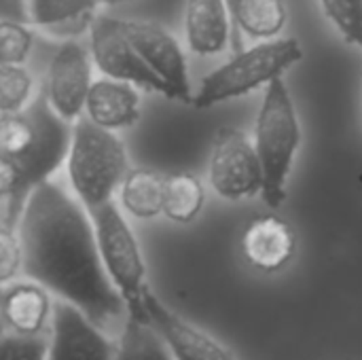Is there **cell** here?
<instances>
[{"label": "cell", "instance_id": "1", "mask_svg": "<svg viewBox=\"0 0 362 360\" xmlns=\"http://www.w3.org/2000/svg\"><path fill=\"white\" fill-rule=\"evenodd\" d=\"M17 233L21 272L30 280L81 308L102 329L127 314L125 299L104 267L93 223L57 185L47 180L32 191Z\"/></svg>", "mask_w": 362, "mask_h": 360}, {"label": "cell", "instance_id": "2", "mask_svg": "<svg viewBox=\"0 0 362 360\" xmlns=\"http://www.w3.org/2000/svg\"><path fill=\"white\" fill-rule=\"evenodd\" d=\"M32 121V142L19 157L0 155V191L4 199L2 227L17 229L32 191L47 182V178L62 166L70 153L72 132L66 121L49 102L47 91L38 93L25 106Z\"/></svg>", "mask_w": 362, "mask_h": 360}, {"label": "cell", "instance_id": "3", "mask_svg": "<svg viewBox=\"0 0 362 360\" xmlns=\"http://www.w3.org/2000/svg\"><path fill=\"white\" fill-rule=\"evenodd\" d=\"M68 172L72 189L89 210L112 202L115 189L127 174V155L123 142L89 117H78L68 153Z\"/></svg>", "mask_w": 362, "mask_h": 360}, {"label": "cell", "instance_id": "4", "mask_svg": "<svg viewBox=\"0 0 362 360\" xmlns=\"http://www.w3.org/2000/svg\"><path fill=\"white\" fill-rule=\"evenodd\" d=\"M301 140L297 112L291 93L278 76L265 89V98L257 119L255 146L263 168V202L280 208L286 199V178Z\"/></svg>", "mask_w": 362, "mask_h": 360}, {"label": "cell", "instance_id": "5", "mask_svg": "<svg viewBox=\"0 0 362 360\" xmlns=\"http://www.w3.org/2000/svg\"><path fill=\"white\" fill-rule=\"evenodd\" d=\"M303 49L295 38H276L235 53L227 64L216 68L202 81L199 93L193 98L197 108L244 95L261 85H269L286 68L301 62Z\"/></svg>", "mask_w": 362, "mask_h": 360}, {"label": "cell", "instance_id": "6", "mask_svg": "<svg viewBox=\"0 0 362 360\" xmlns=\"http://www.w3.org/2000/svg\"><path fill=\"white\" fill-rule=\"evenodd\" d=\"M89 214L95 227V238L104 267L117 291L123 295L127 314L136 318H146V267L136 236L132 233L129 225L125 223L123 214L112 202L89 210Z\"/></svg>", "mask_w": 362, "mask_h": 360}, {"label": "cell", "instance_id": "7", "mask_svg": "<svg viewBox=\"0 0 362 360\" xmlns=\"http://www.w3.org/2000/svg\"><path fill=\"white\" fill-rule=\"evenodd\" d=\"M91 55L95 66L110 79L138 85L142 89L170 98L168 85L151 70L132 45L125 21L100 15L91 21Z\"/></svg>", "mask_w": 362, "mask_h": 360}, {"label": "cell", "instance_id": "8", "mask_svg": "<svg viewBox=\"0 0 362 360\" xmlns=\"http://www.w3.org/2000/svg\"><path fill=\"white\" fill-rule=\"evenodd\" d=\"M210 185L225 199H244L263 191L257 146L238 129H223L210 159Z\"/></svg>", "mask_w": 362, "mask_h": 360}, {"label": "cell", "instance_id": "9", "mask_svg": "<svg viewBox=\"0 0 362 360\" xmlns=\"http://www.w3.org/2000/svg\"><path fill=\"white\" fill-rule=\"evenodd\" d=\"M115 350L104 329L81 308L64 299L55 301L47 360H115Z\"/></svg>", "mask_w": 362, "mask_h": 360}, {"label": "cell", "instance_id": "10", "mask_svg": "<svg viewBox=\"0 0 362 360\" xmlns=\"http://www.w3.org/2000/svg\"><path fill=\"white\" fill-rule=\"evenodd\" d=\"M91 89V62L81 42H64L51 59L47 98L51 106L66 119L76 121L85 108Z\"/></svg>", "mask_w": 362, "mask_h": 360}, {"label": "cell", "instance_id": "11", "mask_svg": "<svg viewBox=\"0 0 362 360\" xmlns=\"http://www.w3.org/2000/svg\"><path fill=\"white\" fill-rule=\"evenodd\" d=\"M144 312L176 360H235L223 344L170 310L151 289L144 295Z\"/></svg>", "mask_w": 362, "mask_h": 360}, {"label": "cell", "instance_id": "12", "mask_svg": "<svg viewBox=\"0 0 362 360\" xmlns=\"http://www.w3.org/2000/svg\"><path fill=\"white\" fill-rule=\"evenodd\" d=\"M125 30L132 45L142 55V59L168 85L170 98L189 102L191 89H189L187 64L174 36H170L165 30L157 25L136 23V21H125Z\"/></svg>", "mask_w": 362, "mask_h": 360}, {"label": "cell", "instance_id": "13", "mask_svg": "<svg viewBox=\"0 0 362 360\" xmlns=\"http://www.w3.org/2000/svg\"><path fill=\"white\" fill-rule=\"evenodd\" d=\"M295 248L297 238L293 227L274 214L255 219L246 227L242 238V250L246 261L255 269L265 274H274L286 267L295 257Z\"/></svg>", "mask_w": 362, "mask_h": 360}, {"label": "cell", "instance_id": "14", "mask_svg": "<svg viewBox=\"0 0 362 360\" xmlns=\"http://www.w3.org/2000/svg\"><path fill=\"white\" fill-rule=\"evenodd\" d=\"M53 306L49 291L34 280L8 282L2 289V318L11 333L42 335L53 318Z\"/></svg>", "mask_w": 362, "mask_h": 360}, {"label": "cell", "instance_id": "15", "mask_svg": "<svg viewBox=\"0 0 362 360\" xmlns=\"http://www.w3.org/2000/svg\"><path fill=\"white\" fill-rule=\"evenodd\" d=\"M138 102L140 98L132 83L108 76L91 83L85 110L93 123L106 129H121L138 121Z\"/></svg>", "mask_w": 362, "mask_h": 360}, {"label": "cell", "instance_id": "16", "mask_svg": "<svg viewBox=\"0 0 362 360\" xmlns=\"http://www.w3.org/2000/svg\"><path fill=\"white\" fill-rule=\"evenodd\" d=\"M229 4L227 0H187V38L199 55H214L229 42Z\"/></svg>", "mask_w": 362, "mask_h": 360}, {"label": "cell", "instance_id": "17", "mask_svg": "<svg viewBox=\"0 0 362 360\" xmlns=\"http://www.w3.org/2000/svg\"><path fill=\"white\" fill-rule=\"evenodd\" d=\"M115 360H176V356L148 318L125 314Z\"/></svg>", "mask_w": 362, "mask_h": 360}, {"label": "cell", "instance_id": "18", "mask_svg": "<svg viewBox=\"0 0 362 360\" xmlns=\"http://www.w3.org/2000/svg\"><path fill=\"white\" fill-rule=\"evenodd\" d=\"M229 11L233 30H242L255 38H272L280 34L286 23L282 0H233Z\"/></svg>", "mask_w": 362, "mask_h": 360}, {"label": "cell", "instance_id": "19", "mask_svg": "<svg viewBox=\"0 0 362 360\" xmlns=\"http://www.w3.org/2000/svg\"><path fill=\"white\" fill-rule=\"evenodd\" d=\"M165 180L153 170H132L121 182V204L136 219H153L163 212Z\"/></svg>", "mask_w": 362, "mask_h": 360}, {"label": "cell", "instance_id": "20", "mask_svg": "<svg viewBox=\"0 0 362 360\" xmlns=\"http://www.w3.org/2000/svg\"><path fill=\"white\" fill-rule=\"evenodd\" d=\"M204 187L193 174H176L165 180L163 214L176 223H191L204 208Z\"/></svg>", "mask_w": 362, "mask_h": 360}, {"label": "cell", "instance_id": "21", "mask_svg": "<svg viewBox=\"0 0 362 360\" xmlns=\"http://www.w3.org/2000/svg\"><path fill=\"white\" fill-rule=\"evenodd\" d=\"M100 0H28L30 21L36 25H59L91 13Z\"/></svg>", "mask_w": 362, "mask_h": 360}, {"label": "cell", "instance_id": "22", "mask_svg": "<svg viewBox=\"0 0 362 360\" xmlns=\"http://www.w3.org/2000/svg\"><path fill=\"white\" fill-rule=\"evenodd\" d=\"M32 91V76L21 64H2L0 68V108L4 112H19L25 108Z\"/></svg>", "mask_w": 362, "mask_h": 360}, {"label": "cell", "instance_id": "23", "mask_svg": "<svg viewBox=\"0 0 362 360\" xmlns=\"http://www.w3.org/2000/svg\"><path fill=\"white\" fill-rule=\"evenodd\" d=\"M344 38L362 49V0H318Z\"/></svg>", "mask_w": 362, "mask_h": 360}, {"label": "cell", "instance_id": "24", "mask_svg": "<svg viewBox=\"0 0 362 360\" xmlns=\"http://www.w3.org/2000/svg\"><path fill=\"white\" fill-rule=\"evenodd\" d=\"M32 142V121L23 110L4 112L0 125V153L4 157H19Z\"/></svg>", "mask_w": 362, "mask_h": 360}, {"label": "cell", "instance_id": "25", "mask_svg": "<svg viewBox=\"0 0 362 360\" xmlns=\"http://www.w3.org/2000/svg\"><path fill=\"white\" fill-rule=\"evenodd\" d=\"M0 47H2V64H23L32 49L30 30L11 19H2L0 23Z\"/></svg>", "mask_w": 362, "mask_h": 360}, {"label": "cell", "instance_id": "26", "mask_svg": "<svg viewBox=\"0 0 362 360\" xmlns=\"http://www.w3.org/2000/svg\"><path fill=\"white\" fill-rule=\"evenodd\" d=\"M2 360H47L49 342L42 335H19L6 331L2 335Z\"/></svg>", "mask_w": 362, "mask_h": 360}, {"label": "cell", "instance_id": "27", "mask_svg": "<svg viewBox=\"0 0 362 360\" xmlns=\"http://www.w3.org/2000/svg\"><path fill=\"white\" fill-rule=\"evenodd\" d=\"M19 269H23V250L19 242L17 229L2 227L0 229V280L8 284Z\"/></svg>", "mask_w": 362, "mask_h": 360}, {"label": "cell", "instance_id": "28", "mask_svg": "<svg viewBox=\"0 0 362 360\" xmlns=\"http://www.w3.org/2000/svg\"><path fill=\"white\" fill-rule=\"evenodd\" d=\"M231 2H233V0H227V4H231Z\"/></svg>", "mask_w": 362, "mask_h": 360}]
</instances>
